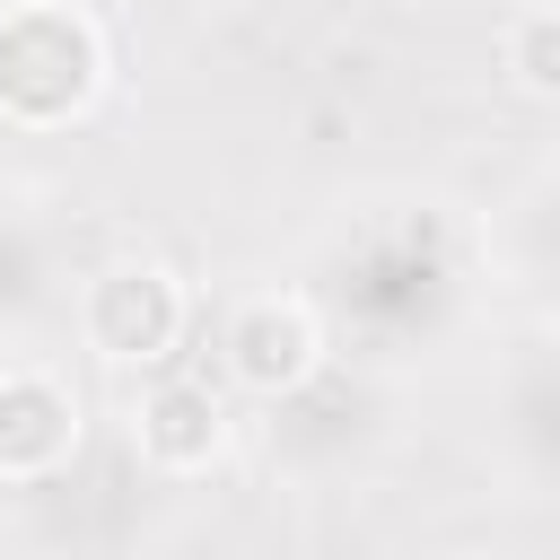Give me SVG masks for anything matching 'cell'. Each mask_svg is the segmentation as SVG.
<instances>
[{"label": "cell", "mask_w": 560, "mask_h": 560, "mask_svg": "<svg viewBox=\"0 0 560 560\" xmlns=\"http://www.w3.org/2000/svg\"><path fill=\"white\" fill-rule=\"evenodd\" d=\"M96 88H105V35L79 9L61 0L0 9V122L61 131L96 105Z\"/></svg>", "instance_id": "1"}, {"label": "cell", "mask_w": 560, "mask_h": 560, "mask_svg": "<svg viewBox=\"0 0 560 560\" xmlns=\"http://www.w3.org/2000/svg\"><path fill=\"white\" fill-rule=\"evenodd\" d=\"M79 332H88V350L114 359V368H158V359L184 341V289H175L158 262H114V271L88 280Z\"/></svg>", "instance_id": "2"}, {"label": "cell", "mask_w": 560, "mask_h": 560, "mask_svg": "<svg viewBox=\"0 0 560 560\" xmlns=\"http://www.w3.org/2000/svg\"><path fill=\"white\" fill-rule=\"evenodd\" d=\"M228 376L262 402H289L324 376V324L306 298H245L228 324Z\"/></svg>", "instance_id": "3"}, {"label": "cell", "mask_w": 560, "mask_h": 560, "mask_svg": "<svg viewBox=\"0 0 560 560\" xmlns=\"http://www.w3.org/2000/svg\"><path fill=\"white\" fill-rule=\"evenodd\" d=\"M70 446H79L70 385L44 368H9L0 376V481H44L70 464Z\"/></svg>", "instance_id": "4"}, {"label": "cell", "mask_w": 560, "mask_h": 560, "mask_svg": "<svg viewBox=\"0 0 560 560\" xmlns=\"http://www.w3.org/2000/svg\"><path fill=\"white\" fill-rule=\"evenodd\" d=\"M131 429H140V455H149L158 472H210L219 446H228V402H219L201 376H158V385L140 394Z\"/></svg>", "instance_id": "5"}, {"label": "cell", "mask_w": 560, "mask_h": 560, "mask_svg": "<svg viewBox=\"0 0 560 560\" xmlns=\"http://www.w3.org/2000/svg\"><path fill=\"white\" fill-rule=\"evenodd\" d=\"M499 61H508V79L525 96H560V9H516Z\"/></svg>", "instance_id": "6"}, {"label": "cell", "mask_w": 560, "mask_h": 560, "mask_svg": "<svg viewBox=\"0 0 560 560\" xmlns=\"http://www.w3.org/2000/svg\"><path fill=\"white\" fill-rule=\"evenodd\" d=\"M525 9H560V0H525Z\"/></svg>", "instance_id": "7"}]
</instances>
